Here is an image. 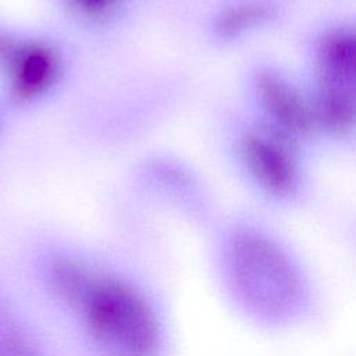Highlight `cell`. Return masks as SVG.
<instances>
[{"label": "cell", "mask_w": 356, "mask_h": 356, "mask_svg": "<svg viewBox=\"0 0 356 356\" xmlns=\"http://www.w3.org/2000/svg\"><path fill=\"white\" fill-rule=\"evenodd\" d=\"M95 318L100 324L104 335L117 342L132 345L129 334L140 342L147 345L152 341V330L149 320L136 299L124 292L111 291L104 293L96 302Z\"/></svg>", "instance_id": "5b68a950"}, {"label": "cell", "mask_w": 356, "mask_h": 356, "mask_svg": "<svg viewBox=\"0 0 356 356\" xmlns=\"http://www.w3.org/2000/svg\"><path fill=\"white\" fill-rule=\"evenodd\" d=\"M257 86L263 106L282 129L292 134H303L316 122L313 108L280 75L264 72L260 75Z\"/></svg>", "instance_id": "8992f818"}, {"label": "cell", "mask_w": 356, "mask_h": 356, "mask_svg": "<svg viewBox=\"0 0 356 356\" xmlns=\"http://www.w3.org/2000/svg\"><path fill=\"white\" fill-rule=\"evenodd\" d=\"M70 10L85 21H103L118 13L127 0H65Z\"/></svg>", "instance_id": "ba28073f"}, {"label": "cell", "mask_w": 356, "mask_h": 356, "mask_svg": "<svg viewBox=\"0 0 356 356\" xmlns=\"http://www.w3.org/2000/svg\"><path fill=\"white\" fill-rule=\"evenodd\" d=\"M227 295L242 320L267 337L314 331L327 299L309 261L277 234L257 225L229 232L221 252Z\"/></svg>", "instance_id": "6da1fadb"}, {"label": "cell", "mask_w": 356, "mask_h": 356, "mask_svg": "<svg viewBox=\"0 0 356 356\" xmlns=\"http://www.w3.org/2000/svg\"><path fill=\"white\" fill-rule=\"evenodd\" d=\"M242 154L249 171L270 195L285 199L296 189V171L286 150L264 135L252 134L243 139Z\"/></svg>", "instance_id": "277c9868"}, {"label": "cell", "mask_w": 356, "mask_h": 356, "mask_svg": "<svg viewBox=\"0 0 356 356\" xmlns=\"http://www.w3.org/2000/svg\"><path fill=\"white\" fill-rule=\"evenodd\" d=\"M274 11L264 3H243L225 10L216 24L220 38L231 39L261 25L273 17Z\"/></svg>", "instance_id": "52a82bcc"}, {"label": "cell", "mask_w": 356, "mask_h": 356, "mask_svg": "<svg viewBox=\"0 0 356 356\" xmlns=\"http://www.w3.org/2000/svg\"><path fill=\"white\" fill-rule=\"evenodd\" d=\"M313 114L316 122L331 132H345L355 124L356 28L335 29L321 39Z\"/></svg>", "instance_id": "7a4b0ae2"}, {"label": "cell", "mask_w": 356, "mask_h": 356, "mask_svg": "<svg viewBox=\"0 0 356 356\" xmlns=\"http://www.w3.org/2000/svg\"><path fill=\"white\" fill-rule=\"evenodd\" d=\"M0 63L15 102L32 103L57 81L60 60L46 43L0 38Z\"/></svg>", "instance_id": "3957f363"}]
</instances>
